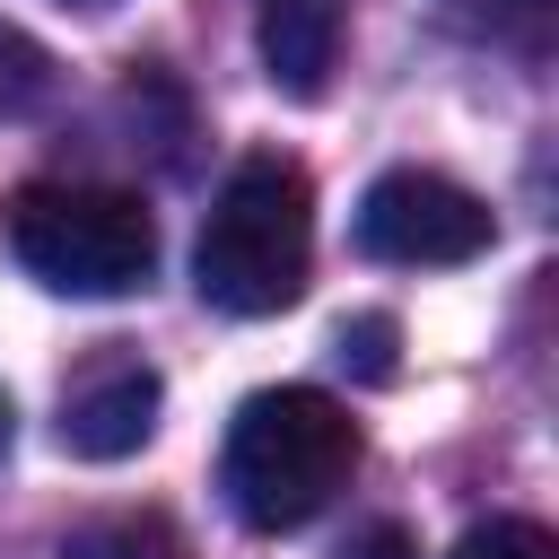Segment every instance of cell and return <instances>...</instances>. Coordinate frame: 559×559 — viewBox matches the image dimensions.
Here are the masks:
<instances>
[{
  "instance_id": "obj_1",
  "label": "cell",
  "mask_w": 559,
  "mask_h": 559,
  "mask_svg": "<svg viewBox=\"0 0 559 559\" xmlns=\"http://www.w3.org/2000/svg\"><path fill=\"white\" fill-rule=\"evenodd\" d=\"M358 472V419L314 393V384H271L227 419L218 489L253 533H297L314 524Z\"/></svg>"
},
{
  "instance_id": "obj_2",
  "label": "cell",
  "mask_w": 559,
  "mask_h": 559,
  "mask_svg": "<svg viewBox=\"0 0 559 559\" xmlns=\"http://www.w3.org/2000/svg\"><path fill=\"white\" fill-rule=\"evenodd\" d=\"M314 271V192L288 157H236L201 236H192V288L218 314H280L306 297Z\"/></svg>"
},
{
  "instance_id": "obj_3",
  "label": "cell",
  "mask_w": 559,
  "mask_h": 559,
  "mask_svg": "<svg viewBox=\"0 0 559 559\" xmlns=\"http://www.w3.org/2000/svg\"><path fill=\"white\" fill-rule=\"evenodd\" d=\"M9 253L61 297H131L157 271V218L114 183L9 192Z\"/></svg>"
},
{
  "instance_id": "obj_4",
  "label": "cell",
  "mask_w": 559,
  "mask_h": 559,
  "mask_svg": "<svg viewBox=\"0 0 559 559\" xmlns=\"http://www.w3.org/2000/svg\"><path fill=\"white\" fill-rule=\"evenodd\" d=\"M358 253L367 262H393V271H454L472 253H489L498 218L480 192H463L454 175H428V166H393L358 192Z\"/></svg>"
},
{
  "instance_id": "obj_5",
  "label": "cell",
  "mask_w": 559,
  "mask_h": 559,
  "mask_svg": "<svg viewBox=\"0 0 559 559\" xmlns=\"http://www.w3.org/2000/svg\"><path fill=\"white\" fill-rule=\"evenodd\" d=\"M157 402H166L157 367L131 358V349H105L61 384V445L79 463H122L157 437Z\"/></svg>"
},
{
  "instance_id": "obj_6",
  "label": "cell",
  "mask_w": 559,
  "mask_h": 559,
  "mask_svg": "<svg viewBox=\"0 0 559 559\" xmlns=\"http://www.w3.org/2000/svg\"><path fill=\"white\" fill-rule=\"evenodd\" d=\"M253 44L280 96L314 105L341 61V0H253Z\"/></svg>"
},
{
  "instance_id": "obj_7",
  "label": "cell",
  "mask_w": 559,
  "mask_h": 559,
  "mask_svg": "<svg viewBox=\"0 0 559 559\" xmlns=\"http://www.w3.org/2000/svg\"><path fill=\"white\" fill-rule=\"evenodd\" d=\"M61 559H183L166 515H96L61 542Z\"/></svg>"
},
{
  "instance_id": "obj_8",
  "label": "cell",
  "mask_w": 559,
  "mask_h": 559,
  "mask_svg": "<svg viewBox=\"0 0 559 559\" xmlns=\"http://www.w3.org/2000/svg\"><path fill=\"white\" fill-rule=\"evenodd\" d=\"M445 559H559V542H550L542 524H524V515H489V524H472Z\"/></svg>"
},
{
  "instance_id": "obj_9",
  "label": "cell",
  "mask_w": 559,
  "mask_h": 559,
  "mask_svg": "<svg viewBox=\"0 0 559 559\" xmlns=\"http://www.w3.org/2000/svg\"><path fill=\"white\" fill-rule=\"evenodd\" d=\"M393 341H402L393 314H358V323H341L332 349H341V367H358L367 384H384V376H393Z\"/></svg>"
},
{
  "instance_id": "obj_10",
  "label": "cell",
  "mask_w": 559,
  "mask_h": 559,
  "mask_svg": "<svg viewBox=\"0 0 559 559\" xmlns=\"http://www.w3.org/2000/svg\"><path fill=\"white\" fill-rule=\"evenodd\" d=\"M35 96H44V52L17 26H0V105H35Z\"/></svg>"
},
{
  "instance_id": "obj_11",
  "label": "cell",
  "mask_w": 559,
  "mask_h": 559,
  "mask_svg": "<svg viewBox=\"0 0 559 559\" xmlns=\"http://www.w3.org/2000/svg\"><path fill=\"white\" fill-rule=\"evenodd\" d=\"M463 26H480V35H524V26H542V9L550 0H445Z\"/></svg>"
},
{
  "instance_id": "obj_12",
  "label": "cell",
  "mask_w": 559,
  "mask_h": 559,
  "mask_svg": "<svg viewBox=\"0 0 559 559\" xmlns=\"http://www.w3.org/2000/svg\"><path fill=\"white\" fill-rule=\"evenodd\" d=\"M341 559H419V542H411L402 524H358V533L341 542Z\"/></svg>"
},
{
  "instance_id": "obj_13",
  "label": "cell",
  "mask_w": 559,
  "mask_h": 559,
  "mask_svg": "<svg viewBox=\"0 0 559 559\" xmlns=\"http://www.w3.org/2000/svg\"><path fill=\"white\" fill-rule=\"evenodd\" d=\"M0 445H9V393H0Z\"/></svg>"
},
{
  "instance_id": "obj_14",
  "label": "cell",
  "mask_w": 559,
  "mask_h": 559,
  "mask_svg": "<svg viewBox=\"0 0 559 559\" xmlns=\"http://www.w3.org/2000/svg\"><path fill=\"white\" fill-rule=\"evenodd\" d=\"M79 9H114V0H79Z\"/></svg>"
}]
</instances>
